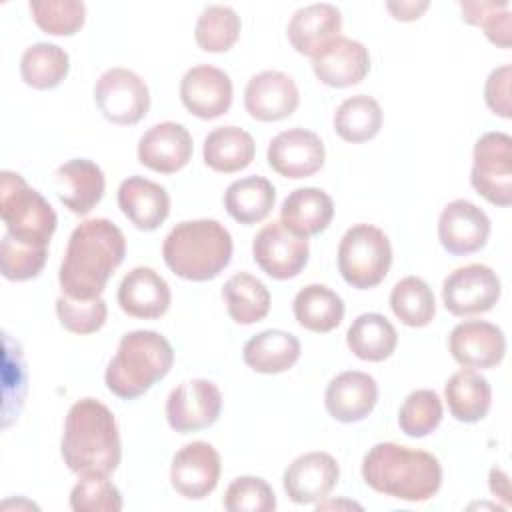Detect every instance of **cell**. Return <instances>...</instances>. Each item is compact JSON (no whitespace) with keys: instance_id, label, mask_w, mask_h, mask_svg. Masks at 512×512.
I'll return each mask as SVG.
<instances>
[{"instance_id":"6da1fadb","label":"cell","mask_w":512,"mask_h":512,"mask_svg":"<svg viewBox=\"0 0 512 512\" xmlns=\"http://www.w3.org/2000/svg\"><path fill=\"white\" fill-rule=\"evenodd\" d=\"M126 256L122 230L106 218L80 222L66 244L58 272L62 294L76 300L98 298Z\"/></svg>"},{"instance_id":"7a4b0ae2","label":"cell","mask_w":512,"mask_h":512,"mask_svg":"<svg viewBox=\"0 0 512 512\" xmlns=\"http://www.w3.org/2000/svg\"><path fill=\"white\" fill-rule=\"evenodd\" d=\"M60 454L78 476H110L122 460L120 432L112 410L96 398L76 400L64 420Z\"/></svg>"},{"instance_id":"3957f363","label":"cell","mask_w":512,"mask_h":512,"mask_svg":"<svg viewBox=\"0 0 512 512\" xmlns=\"http://www.w3.org/2000/svg\"><path fill=\"white\" fill-rule=\"evenodd\" d=\"M362 478L378 494L426 502L442 486V466L430 452L398 442H378L364 454Z\"/></svg>"},{"instance_id":"277c9868","label":"cell","mask_w":512,"mask_h":512,"mask_svg":"<svg viewBox=\"0 0 512 512\" xmlns=\"http://www.w3.org/2000/svg\"><path fill=\"white\" fill-rule=\"evenodd\" d=\"M232 250L228 228L212 218L178 222L162 244L166 266L192 282L216 278L230 264Z\"/></svg>"},{"instance_id":"5b68a950","label":"cell","mask_w":512,"mask_h":512,"mask_svg":"<svg viewBox=\"0 0 512 512\" xmlns=\"http://www.w3.org/2000/svg\"><path fill=\"white\" fill-rule=\"evenodd\" d=\"M172 364L174 348L160 332H126L118 342L114 358L108 362L104 374L106 388L122 400H134L162 380Z\"/></svg>"},{"instance_id":"8992f818","label":"cell","mask_w":512,"mask_h":512,"mask_svg":"<svg viewBox=\"0 0 512 512\" xmlns=\"http://www.w3.org/2000/svg\"><path fill=\"white\" fill-rule=\"evenodd\" d=\"M0 216L8 236L40 248H48L58 224L48 200L10 170L0 174Z\"/></svg>"},{"instance_id":"52a82bcc","label":"cell","mask_w":512,"mask_h":512,"mask_svg":"<svg viewBox=\"0 0 512 512\" xmlns=\"http://www.w3.org/2000/svg\"><path fill=\"white\" fill-rule=\"evenodd\" d=\"M392 266V246L384 230L374 224H354L338 244V272L358 290L378 286Z\"/></svg>"},{"instance_id":"ba28073f","label":"cell","mask_w":512,"mask_h":512,"mask_svg":"<svg viewBox=\"0 0 512 512\" xmlns=\"http://www.w3.org/2000/svg\"><path fill=\"white\" fill-rule=\"evenodd\" d=\"M472 188L494 206L512 204V138L506 132L482 134L472 152Z\"/></svg>"},{"instance_id":"9c48e42d","label":"cell","mask_w":512,"mask_h":512,"mask_svg":"<svg viewBox=\"0 0 512 512\" xmlns=\"http://www.w3.org/2000/svg\"><path fill=\"white\" fill-rule=\"evenodd\" d=\"M94 100L102 116L118 126L138 124L150 110L148 84L134 70L108 68L94 86Z\"/></svg>"},{"instance_id":"30bf717a","label":"cell","mask_w":512,"mask_h":512,"mask_svg":"<svg viewBox=\"0 0 512 512\" xmlns=\"http://www.w3.org/2000/svg\"><path fill=\"white\" fill-rule=\"evenodd\" d=\"M500 292V278L486 264L460 266L442 282L444 308L458 318L492 310L500 300Z\"/></svg>"},{"instance_id":"8fae6325","label":"cell","mask_w":512,"mask_h":512,"mask_svg":"<svg viewBox=\"0 0 512 512\" xmlns=\"http://www.w3.org/2000/svg\"><path fill=\"white\" fill-rule=\"evenodd\" d=\"M252 256L270 278L288 280L304 270L310 246L308 238L290 232L280 220H272L254 236Z\"/></svg>"},{"instance_id":"7c38bea8","label":"cell","mask_w":512,"mask_h":512,"mask_svg":"<svg viewBox=\"0 0 512 512\" xmlns=\"http://www.w3.org/2000/svg\"><path fill=\"white\" fill-rule=\"evenodd\" d=\"M222 412V392L206 378L178 384L166 398V420L174 432L190 434L212 426Z\"/></svg>"},{"instance_id":"4fadbf2b","label":"cell","mask_w":512,"mask_h":512,"mask_svg":"<svg viewBox=\"0 0 512 512\" xmlns=\"http://www.w3.org/2000/svg\"><path fill=\"white\" fill-rule=\"evenodd\" d=\"M222 472L218 450L204 440L184 444L172 458L170 482L172 488L188 498L202 500L214 492Z\"/></svg>"},{"instance_id":"5bb4252c","label":"cell","mask_w":512,"mask_h":512,"mask_svg":"<svg viewBox=\"0 0 512 512\" xmlns=\"http://www.w3.org/2000/svg\"><path fill=\"white\" fill-rule=\"evenodd\" d=\"M266 160L276 174L298 180L316 174L324 166L326 150L316 132L288 128L270 140Z\"/></svg>"},{"instance_id":"9a60e30c","label":"cell","mask_w":512,"mask_h":512,"mask_svg":"<svg viewBox=\"0 0 512 512\" xmlns=\"http://www.w3.org/2000/svg\"><path fill=\"white\" fill-rule=\"evenodd\" d=\"M490 236V218L474 202L458 198L444 206L438 218V240L452 256L482 250Z\"/></svg>"},{"instance_id":"2e32d148","label":"cell","mask_w":512,"mask_h":512,"mask_svg":"<svg viewBox=\"0 0 512 512\" xmlns=\"http://www.w3.org/2000/svg\"><path fill=\"white\" fill-rule=\"evenodd\" d=\"M340 466L328 452H306L294 458L282 476L286 496L294 504H318L336 488Z\"/></svg>"},{"instance_id":"e0dca14e","label":"cell","mask_w":512,"mask_h":512,"mask_svg":"<svg viewBox=\"0 0 512 512\" xmlns=\"http://www.w3.org/2000/svg\"><path fill=\"white\" fill-rule=\"evenodd\" d=\"M230 76L210 64L192 66L180 80V100L184 108L202 120L224 116L232 106Z\"/></svg>"},{"instance_id":"ac0fdd59","label":"cell","mask_w":512,"mask_h":512,"mask_svg":"<svg viewBox=\"0 0 512 512\" xmlns=\"http://www.w3.org/2000/svg\"><path fill=\"white\" fill-rule=\"evenodd\" d=\"M300 92L292 76L278 70L254 74L244 88V108L258 122H278L296 112Z\"/></svg>"},{"instance_id":"d6986e66","label":"cell","mask_w":512,"mask_h":512,"mask_svg":"<svg viewBox=\"0 0 512 512\" xmlns=\"http://www.w3.org/2000/svg\"><path fill=\"white\" fill-rule=\"evenodd\" d=\"M448 350L462 368H494L506 354V338L492 322L464 320L452 328Z\"/></svg>"},{"instance_id":"ffe728a7","label":"cell","mask_w":512,"mask_h":512,"mask_svg":"<svg viewBox=\"0 0 512 512\" xmlns=\"http://www.w3.org/2000/svg\"><path fill=\"white\" fill-rule=\"evenodd\" d=\"M194 152V142L186 126L166 120L148 128L138 142V162L160 174L182 170Z\"/></svg>"},{"instance_id":"44dd1931","label":"cell","mask_w":512,"mask_h":512,"mask_svg":"<svg viewBox=\"0 0 512 512\" xmlns=\"http://www.w3.org/2000/svg\"><path fill=\"white\" fill-rule=\"evenodd\" d=\"M316 78L332 88L360 84L370 70L368 48L352 38L336 36L312 56Z\"/></svg>"},{"instance_id":"7402d4cb","label":"cell","mask_w":512,"mask_h":512,"mask_svg":"<svg viewBox=\"0 0 512 512\" xmlns=\"http://www.w3.org/2000/svg\"><path fill=\"white\" fill-rule=\"evenodd\" d=\"M378 402L376 380L360 370H346L336 374L324 392L326 412L342 422L352 424L364 420Z\"/></svg>"},{"instance_id":"603a6c76","label":"cell","mask_w":512,"mask_h":512,"mask_svg":"<svg viewBox=\"0 0 512 512\" xmlns=\"http://www.w3.org/2000/svg\"><path fill=\"white\" fill-rule=\"evenodd\" d=\"M170 302L168 282L148 266L132 268L118 286V306L132 318L156 320L168 312Z\"/></svg>"},{"instance_id":"cb8c5ba5","label":"cell","mask_w":512,"mask_h":512,"mask_svg":"<svg viewBox=\"0 0 512 512\" xmlns=\"http://www.w3.org/2000/svg\"><path fill=\"white\" fill-rule=\"evenodd\" d=\"M60 202L76 216H86L104 196L106 178L102 168L88 158H72L54 174Z\"/></svg>"},{"instance_id":"d4e9b609","label":"cell","mask_w":512,"mask_h":512,"mask_svg":"<svg viewBox=\"0 0 512 512\" xmlns=\"http://www.w3.org/2000/svg\"><path fill=\"white\" fill-rule=\"evenodd\" d=\"M118 206L138 230L152 232L168 218L170 196L158 182L130 176L118 186Z\"/></svg>"},{"instance_id":"484cf974","label":"cell","mask_w":512,"mask_h":512,"mask_svg":"<svg viewBox=\"0 0 512 512\" xmlns=\"http://www.w3.org/2000/svg\"><path fill=\"white\" fill-rule=\"evenodd\" d=\"M342 14L334 4L318 2L298 8L288 22V42L302 56H314L322 46L340 36Z\"/></svg>"},{"instance_id":"4316f807","label":"cell","mask_w":512,"mask_h":512,"mask_svg":"<svg viewBox=\"0 0 512 512\" xmlns=\"http://www.w3.org/2000/svg\"><path fill=\"white\" fill-rule=\"evenodd\" d=\"M334 218V200L328 192L304 186L292 190L280 208V222L294 234L310 238L324 232Z\"/></svg>"},{"instance_id":"83f0119b","label":"cell","mask_w":512,"mask_h":512,"mask_svg":"<svg viewBox=\"0 0 512 512\" xmlns=\"http://www.w3.org/2000/svg\"><path fill=\"white\" fill-rule=\"evenodd\" d=\"M244 364L260 374L290 370L300 358V340L286 330L270 328L252 336L242 350Z\"/></svg>"},{"instance_id":"f1b7e54d","label":"cell","mask_w":512,"mask_h":512,"mask_svg":"<svg viewBox=\"0 0 512 512\" xmlns=\"http://www.w3.org/2000/svg\"><path fill=\"white\" fill-rule=\"evenodd\" d=\"M444 400L450 414L464 424L480 422L492 406L490 382L474 368L454 372L444 386Z\"/></svg>"},{"instance_id":"f546056e","label":"cell","mask_w":512,"mask_h":512,"mask_svg":"<svg viewBox=\"0 0 512 512\" xmlns=\"http://www.w3.org/2000/svg\"><path fill=\"white\" fill-rule=\"evenodd\" d=\"M254 138L238 126H218L204 138V164L214 172H240L254 160Z\"/></svg>"},{"instance_id":"4dcf8cb0","label":"cell","mask_w":512,"mask_h":512,"mask_svg":"<svg viewBox=\"0 0 512 512\" xmlns=\"http://www.w3.org/2000/svg\"><path fill=\"white\" fill-rule=\"evenodd\" d=\"M292 312L302 328L326 334L340 326L344 318V300L324 284H308L296 292Z\"/></svg>"},{"instance_id":"1f68e13d","label":"cell","mask_w":512,"mask_h":512,"mask_svg":"<svg viewBox=\"0 0 512 512\" xmlns=\"http://www.w3.org/2000/svg\"><path fill=\"white\" fill-rule=\"evenodd\" d=\"M276 202V190L264 176L234 180L224 192L226 212L240 224L252 226L268 218Z\"/></svg>"},{"instance_id":"d6a6232c","label":"cell","mask_w":512,"mask_h":512,"mask_svg":"<svg viewBox=\"0 0 512 512\" xmlns=\"http://www.w3.org/2000/svg\"><path fill=\"white\" fill-rule=\"evenodd\" d=\"M346 344L352 354L366 362H382L390 358L398 344V332L394 324L378 314H360L346 332Z\"/></svg>"},{"instance_id":"836d02e7","label":"cell","mask_w":512,"mask_h":512,"mask_svg":"<svg viewBox=\"0 0 512 512\" xmlns=\"http://www.w3.org/2000/svg\"><path fill=\"white\" fill-rule=\"evenodd\" d=\"M222 298L228 316L236 324H254L266 318L270 312V292L262 280L248 272L230 276L222 286Z\"/></svg>"},{"instance_id":"e575fe53","label":"cell","mask_w":512,"mask_h":512,"mask_svg":"<svg viewBox=\"0 0 512 512\" xmlns=\"http://www.w3.org/2000/svg\"><path fill=\"white\" fill-rule=\"evenodd\" d=\"M70 70V58L64 48L50 42H36L22 52L20 76L34 90L56 88Z\"/></svg>"},{"instance_id":"d590c367","label":"cell","mask_w":512,"mask_h":512,"mask_svg":"<svg viewBox=\"0 0 512 512\" xmlns=\"http://www.w3.org/2000/svg\"><path fill=\"white\" fill-rule=\"evenodd\" d=\"M382 108L378 100L366 94H356L340 102L334 112L336 134L350 144H362L372 140L382 128Z\"/></svg>"},{"instance_id":"8d00e7d4","label":"cell","mask_w":512,"mask_h":512,"mask_svg":"<svg viewBox=\"0 0 512 512\" xmlns=\"http://www.w3.org/2000/svg\"><path fill=\"white\" fill-rule=\"evenodd\" d=\"M390 308L404 326L422 328L434 320L436 298L426 280L406 276L394 284L390 292Z\"/></svg>"},{"instance_id":"74e56055","label":"cell","mask_w":512,"mask_h":512,"mask_svg":"<svg viewBox=\"0 0 512 512\" xmlns=\"http://www.w3.org/2000/svg\"><path fill=\"white\" fill-rule=\"evenodd\" d=\"M240 28L242 22L234 8L224 4H212L200 12L194 28V38L198 48H202L204 52L220 54L228 52L236 44Z\"/></svg>"},{"instance_id":"f35d334b","label":"cell","mask_w":512,"mask_h":512,"mask_svg":"<svg viewBox=\"0 0 512 512\" xmlns=\"http://www.w3.org/2000/svg\"><path fill=\"white\" fill-rule=\"evenodd\" d=\"M442 414L440 396L434 390L420 388L404 398L398 410V426L410 438H424L440 426Z\"/></svg>"},{"instance_id":"ab89813d","label":"cell","mask_w":512,"mask_h":512,"mask_svg":"<svg viewBox=\"0 0 512 512\" xmlns=\"http://www.w3.org/2000/svg\"><path fill=\"white\" fill-rule=\"evenodd\" d=\"M28 8L36 26L52 36H72L86 20V6L78 0H34Z\"/></svg>"},{"instance_id":"60d3db41","label":"cell","mask_w":512,"mask_h":512,"mask_svg":"<svg viewBox=\"0 0 512 512\" xmlns=\"http://www.w3.org/2000/svg\"><path fill=\"white\" fill-rule=\"evenodd\" d=\"M462 20L472 26H480L486 38L500 46L510 48L512 38V14L508 2H460Z\"/></svg>"},{"instance_id":"b9f144b4","label":"cell","mask_w":512,"mask_h":512,"mask_svg":"<svg viewBox=\"0 0 512 512\" xmlns=\"http://www.w3.org/2000/svg\"><path fill=\"white\" fill-rule=\"evenodd\" d=\"M48 258V248L30 246L4 234L0 242V270L6 280L24 282L36 278Z\"/></svg>"},{"instance_id":"7bdbcfd3","label":"cell","mask_w":512,"mask_h":512,"mask_svg":"<svg viewBox=\"0 0 512 512\" xmlns=\"http://www.w3.org/2000/svg\"><path fill=\"white\" fill-rule=\"evenodd\" d=\"M222 504L228 512H272L276 510V496L264 478L238 476L228 484Z\"/></svg>"},{"instance_id":"ee69618b","label":"cell","mask_w":512,"mask_h":512,"mask_svg":"<svg viewBox=\"0 0 512 512\" xmlns=\"http://www.w3.org/2000/svg\"><path fill=\"white\" fill-rule=\"evenodd\" d=\"M122 506V494L108 476H80L70 492L74 512H120Z\"/></svg>"},{"instance_id":"f6af8a7d","label":"cell","mask_w":512,"mask_h":512,"mask_svg":"<svg viewBox=\"0 0 512 512\" xmlns=\"http://www.w3.org/2000/svg\"><path fill=\"white\" fill-rule=\"evenodd\" d=\"M56 316L68 332L92 334L104 326L108 306L100 296L90 300H76L66 294H60L56 298Z\"/></svg>"},{"instance_id":"bcb514c9","label":"cell","mask_w":512,"mask_h":512,"mask_svg":"<svg viewBox=\"0 0 512 512\" xmlns=\"http://www.w3.org/2000/svg\"><path fill=\"white\" fill-rule=\"evenodd\" d=\"M510 80H512V66L502 64L494 68L484 84V100L492 114L500 118H512V104H510Z\"/></svg>"},{"instance_id":"7dc6e473","label":"cell","mask_w":512,"mask_h":512,"mask_svg":"<svg viewBox=\"0 0 512 512\" xmlns=\"http://www.w3.org/2000/svg\"><path fill=\"white\" fill-rule=\"evenodd\" d=\"M430 6L428 0H422V2H416V0H400V2H386V8L388 12L392 14V18L400 20V22H412V20H418L424 10Z\"/></svg>"},{"instance_id":"c3c4849f","label":"cell","mask_w":512,"mask_h":512,"mask_svg":"<svg viewBox=\"0 0 512 512\" xmlns=\"http://www.w3.org/2000/svg\"><path fill=\"white\" fill-rule=\"evenodd\" d=\"M488 486H490V492L494 496H498L506 506H510L512 498H510V480H508V474L500 468H492L490 474H488Z\"/></svg>"},{"instance_id":"681fc988","label":"cell","mask_w":512,"mask_h":512,"mask_svg":"<svg viewBox=\"0 0 512 512\" xmlns=\"http://www.w3.org/2000/svg\"><path fill=\"white\" fill-rule=\"evenodd\" d=\"M340 506H346V508H356V510H362V506L360 504H356V502H318V510L320 508H340Z\"/></svg>"}]
</instances>
